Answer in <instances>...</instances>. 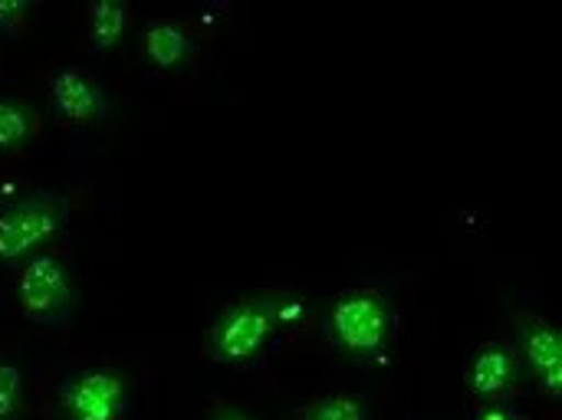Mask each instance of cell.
Instances as JSON below:
<instances>
[{
	"label": "cell",
	"instance_id": "cell-13",
	"mask_svg": "<svg viewBox=\"0 0 562 420\" xmlns=\"http://www.w3.org/2000/svg\"><path fill=\"white\" fill-rule=\"evenodd\" d=\"M23 398V375L10 359H0V420H13Z\"/></svg>",
	"mask_w": 562,
	"mask_h": 420
},
{
	"label": "cell",
	"instance_id": "cell-2",
	"mask_svg": "<svg viewBox=\"0 0 562 420\" xmlns=\"http://www.w3.org/2000/svg\"><path fill=\"white\" fill-rule=\"evenodd\" d=\"M286 319V303L277 296H250L224 306L204 332V355L217 365L240 368L254 362L280 322Z\"/></svg>",
	"mask_w": 562,
	"mask_h": 420
},
{
	"label": "cell",
	"instance_id": "cell-16",
	"mask_svg": "<svg viewBox=\"0 0 562 420\" xmlns=\"http://www.w3.org/2000/svg\"><path fill=\"white\" fill-rule=\"evenodd\" d=\"M211 420H257V418H250V415H244V411H234V408H221L217 415H211Z\"/></svg>",
	"mask_w": 562,
	"mask_h": 420
},
{
	"label": "cell",
	"instance_id": "cell-11",
	"mask_svg": "<svg viewBox=\"0 0 562 420\" xmlns=\"http://www.w3.org/2000/svg\"><path fill=\"white\" fill-rule=\"evenodd\" d=\"M40 128L36 112L20 99H0V148H20Z\"/></svg>",
	"mask_w": 562,
	"mask_h": 420
},
{
	"label": "cell",
	"instance_id": "cell-10",
	"mask_svg": "<svg viewBox=\"0 0 562 420\" xmlns=\"http://www.w3.org/2000/svg\"><path fill=\"white\" fill-rule=\"evenodd\" d=\"M128 16H132V10H128L125 0H92L89 10H86V23H89L92 46H99V49L115 46L125 36Z\"/></svg>",
	"mask_w": 562,
	"mask_h": 420
},
{
	"label": "cell",
	"instance_id": "cell-15",
	"mask_svg": "<svg viewBox=\"0 0 562 420\" xmlns=\"http://www.w3.org/2000/svg\"><path fill=\"white\" fill-rule=\"evenodd\" d=\"M474 420H524V418H520V411H517L510 401H484V405L477 408Z\"/></svg>",
	"mask_w": 562,
	"mask_h": 420
},
{
	"label": "cell",
	"instance_id": "cell-7",
	"mask_svg": "<svg viewBox=\"0 0 562 420\" xmlns=\"http://www.w3.org/2000/svg\"><path fill=\"white\" fill-rule=\"evenodd\" d=\"M464 385H468L471 398H477L481 405L484 401H510L520 385L517 352L504 342L481 345L464 368Z\"/></svg>",
	"mask_w": 562,
	"mask_h": 420
},
{
	"label": "cell",
	"instance_id": "cell-3",
	"mask_svg": "<svg viewBox=\"0 0 562 420\" xmlns=\"http://www.w3.org/2000/svg\"><path fill=\"white\" fill-rule=\"evenodd\" d=\"M16 299L30 322L46 329H63L72 319L79 290L72 280V270L59 257H33L20 270L16 280Z\"/></svg>",
	"mask_w": 562,
	"mask_h": 420
},
{
	"label": "cell",
	"instance_id": "cell-1",
	"mask_svg": "<svg viewBox=\"0 0 562 420\" xmlns=\"http://www.w3.org/2000/svg\"><path fill=\"white\" fill-rule=\"evenodd\" d=\"M395 332L398 313L382 290H349L326 316V336L333 349L352 362H372L385 355L395 342Z\"/></svg>",
	"mask_w": 562,
	"mask_h": 420
},
{
	"label": "cell",
	"instance_id": "cell-5",
	"mask_svg": "<svg viewBox=\"0 0 562 420\" xmlns=\"http://www.w3.org/2000/svg\"><path fill=\"white\" fill-rule=\"evenodd\" d=\"M66 420H125L128 385L112 368H86L69 375L59 391Z\"/></svg>",
	"mask_w": 562,
	"mask_h": 420
},
{
	"label": "cell",
	"instance_id": "cell-12",
	"mask_svg": "<svg viewBox=\"0 0 562 420\" xmlns=\"http://www.w3.org/2000/svg\"><path fill=\"white\" fill-rule=\"evenodd\" d=\"M296 420H369V408L362 398L349 391H333L323 398H313Z\"/></svg>",
	"mask_w": 562,
	"mask_h": 420
},
{
	"label": "cell",
	"instance_id": "cell-14",
	"mask_svg": "<svg viewBox=\"0 0 562 420\" xmlns=\"http://www.w3.org/2000/svg\"><path fill=\"white\" fill-rule=\"evenodd\" d=\"M33 10H36L33 0H0V30H3V33L20 30Z\"/></svg>",
	"mask_w": 562,
	"mask_h": 420
},
{
	"label": "cell",
	"instance_id": "cell-9",
	"mask_svg": "<svg viewBox=\"0 0 562 420\" xmlns=\"http://www.w3.org/2000/svg\"><path fill=\"white\" fill-rule=\"evenodd\" d=\"M142 49L158 69H171L191 56L194 43L178 20H151L142 33Z\"/></svg>",
	"mask_w": 562,
	"mask_h": 420
},
{
	"label": "cell",
	"instance_id": "cell-6",
	"mask_svg": "<svg viewBox=\"0 0 562 420\" xmlns=\"http://www.w3.org/2000/svg\"><path fill=\"white\" fill-rule=\"evenodd\" d=\"M517 349L520 362L530 368L537 385L557 401L562 395V332L543 316H517Z\"/></svg>",
	"mask_w": 562,
	"mask_h": 420
},
{
	"label": "cell",
	"instance_id": "cell-8",
	"mask_svg": "<svg viewBox=\"0 0 562 420\" xmlns=\"http://www.w3.org/2000/svg\"><path fill=\"white\" fill-rule=\"evenodd\" d=\"M49 102L66 122H95L112 112V99L86 66H63L53 76Z\"/></svg>",
	"mask_w": 562,
	"mask_h": 420
},
{
	"label": "cell",
	"instance_id": "cell-4",
	"mask_svg": "<svg viewBox=\"0 0 562 420\" xmlns=\"http://www.w3.org/2000/svg\"><path fill=\"white\" fill-rule=\"evenodd\" d=\"M69 201L53 191H36L0 214V260L13 263L63 234Z\"/></svg>",
	"mask_w": 562,
	"mask_h": 420
}]
</instances>
